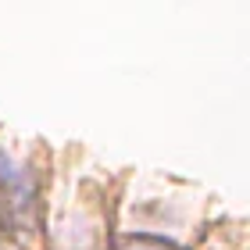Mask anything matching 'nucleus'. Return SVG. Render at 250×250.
I'll use <instances>...</instances> for the list:
<instances>
[{"label":"nucleus","instance_id":"1","mask_svg":"<svg viewBox=\"0 0 250 250\" xmlns=\"http://www.w3.org/2000/svg\"><path fill=\"white\" fill-rule=\"evenodd\" d=\"M0 193L4 200L15 208L18 214H25L36 200V183H32V172L25 165H18L7 150H0Z\"/></svg>","mask_w":250,"mask_h":250},{"label":"nucleus","instance_id":"2","mask_svg":"<svg viewBox=\"0 0 250 250\" xmlns=\"http://www.w3.org/2000/svg\"><path fill=\"white\" fill-rule=\"evenodd\" d=\"M136 250H154V247H136Z\"/></svg>","mask_w":250,"mask_h":250}]
</instances>
